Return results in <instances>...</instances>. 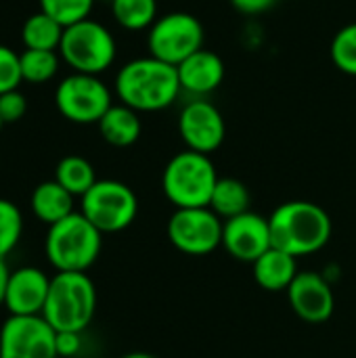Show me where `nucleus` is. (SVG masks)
<instances>
[{
	"label": "nucleus",
	"mask_w": 356,
	"mask_h": 358,
	"mask_svg": "<svg viewBox=\"0 0 356 358\" xmlns=\"http://www.w3.org/2000/svg\"><path fill=\"white\" fill-rule=\"evenodd\" d=\"M250 206H252L250 189L237 178L220 176L216 187H214V193H212L208 208L216 216H220L222 220H229V218H235L239 214L250 212Z\"/></svg>",
	"instance_id": "nucleus-20"
},
{
	"label": "nucleus",
	"mask_w": 356,
	"mask_h": 358,
	"mask_svg": "<svg viewBox=\"0 0 356 358\" xmlns=\"http://www.w3.org/2000/svg\"><path fill=\"white\" fill-rule=\"evenodd\" d=\"M10 268L4 258H0V306H4V296H6V285H8Z\"/></svg>",
	"instance_id": "nucleus-32"
},
{
	"label": "nucleus",
	"mask_w": 356,
	"mask_h": 358,
	"mask_svg": "<svg viewBox=\"0 0 356 358\" xmlns=\"http://www.w3.org/2000/svg\"><path fill=\"white\" fill-rule=\"evenodd\" d=\"M38 2H40V10L50 15L63 27L88 19L94 6V0H38Z\"/></svg>",
	"instance_id": "nucleus-27"
},
{
	"label": "nucleus",
	"mask_w": 356,
	"mask_h": 358,
	"mask_svg": "<svg viewBox=\"0 0 356 358\" xmlns=\"http://www.w3.org/2000/svg\"><path fill=\"white\" fill-rule=\"evenodd\" d=\"M19 61H21V78L27 84L50 82L59 71V55H57V50H31V48H25L19 55Z\"/></svg>",
	"instance_id": "nucleus-24"
},
{
	"label": "nucleus",
	"mask_w": 356,
	"mask_h": 358,
	"mask_svg": "<svg viewBox=\"0 0 356 358\" xmlns=\"http://www.w3.org/2000/svg\"><path fill=\"white\" fill-rule=\"evenodd\" d=\"M113 90L120 103L138 113L164 111L183 92L176 67L151 55L124 63L115 76Z\"/></svg>",
	"instance_id": "nucleus-1"
},
{
	"label": "nucleus",
	"mask_w": 356,
	"mask_h": 358,
	"mask_svg": "<svg viewBox=\"0 0 356 358\" xmlns=\"http://www.w3.org/2000/svg\"><path fill=\"white\" fill-rule=\"evenodd\" d=\"M180 90L193 99H204L220 88L225 80V61L214 50L201 48L176 65Z\"/></svg>",
	"instance_id": "nucleus-16"
},
{
	"label": "nucleus",
	"mask_w": 356,
	"mask_h": 358,
	"mask_svg": "<svg viewBox=\"0 0 356 358\" xmlns=\"http://www.w3.org/2000/svg\"><path fill=\"white\" fill-rule=\"evenodd\" d=\"M0 358H59L57 331L42 315H8L0 327Z\"/></svg>",
	"instance_id": "nucleus-11"
},
{
	"label": "nucleus",
	"mask_w": 356,
	"mask_h": 358,
	"mask_svg": "<svg viewBox=\"0 0 356 358\" xmlns=\"http://www.w3.org/2000/svg\"><path fill=\"white\" fill-rule=\"evenodd\" d=\"M122 358H157V357H153V355H149V352H130V355H124Z\"/></svg>",
	"instance_id": "nucleus-33"
},
{
	"label": "nucleus",
	"mask_w": 356,
	"mask_h": 358,
	"mask_svg": "<svg viewBox=\"0 0 356 358\" xmlns=\"http://www.w3.org/2000/svg\"><path fill=\"white\" fill-rule=\"evenodd\" d=\"M23 78H21L19 55L13 48L0 44V94L8 90H17Z\"/></svg>",
	"instance_id": "nucleus-28"
},
{
	"label": "nucleus",
	"mask_w": 356,
	"mask_h": 358,
	"mask_svg": "<svg viewBox=\"0 0 356 358\" xmlns=\"http://www.w3.org/2000/svg\"><path fill=\"white\" fill-rule=\"evenodd\" d=\"M25 111H27V99L19 88L0 94V117L4 124L19 122L25 115Z\"/></svg>",
	"instance_id": "nucleus-29"
},
{
	"label": "nucleus",
	"mask_w": 356,
	"mask_h": 358,
	"mask_svg": "<svg viewBox=\"0 0 356 358\" xmlns=\"http://www.w3.org/2000/svg\"><path fill=\"white\" fill-rule=\"evenodd\" d=\"M65 27L50 15L38 10L25 19L21 27V42L31 50H59Z\"/></svg>",
	"instance_id": "nucleus-21"
},
{
	"label": "nucleus",
	"mask_w": 356,
	"mask_h": 358,
	"mask_svg": "<svg viewBox=\"0 0 356 358\" xmlns=\"http://www.w3.org/2000/svg\"><path fill=\"white\" fill-rule=\"evenodd\" d=\"M82 348V334L76 331H57V352L59 358L76 357Z\"/></svg>",
	"instance_id": "nucleus-30"
},
{
	"label": "nucleus",
	"mask_w": 356,
	"mask_h": 358,
	"mask_svg": "<svg viewBox=\"0 0 356 358\" xmlns=\"http://www.w3.org/2000/svg\"><path fill=\"white\" fill-rule=\"evenodd\" d=\"M80 212L103 235L126 231L138 214L136 193L120 180H97L92 189L80 197Z\"/></svg>",
	"instance_id": "nucleus-8"
},
{
	"label": "nucleus",
	"mask_w": 356,
	"mask_h": 358,
	"mask_svg": "<svg viewBox=\"0 0 356 358\" xmlns=\"http://www.w3.org/2000/svg\"><path fill=\"white\" fill-rule=\"evenodd\" d=\"M222 248L231 258L254 264L264 252L273 248L269 218L250 210L245 214L225 220Z\"/></svg>",
	"instance_id": "nucleus-13"
},
{
	"label": "nucleus",
	"mask_w": 356,
	"mask_h": 358,
	"mask_svg": "<svg viewBox=\"0 0 356 358\" xmlns=\"http://www.w3.org/2000/svg\"><path fill=\"white\" fill-rule=\"evenodd\" d=\"M103 233L82 212H73L48 227L44 254L57 273H86L99 258Z\"/></svg>",
	"instance_id": "nucleus-3"
},
{
	"label": "nucleus",
	"mask_w": 356,
	"mask_h": 358,
	"mask_svg": "<svg viewBox=\"0 0 356 358\" xmlns=\"http://www.w3.org/2000/svg\"><path fill=\"white\" fill-rule=\"evenodd\" d=\"M55 180L73 197H84L99 180L92 164L82 155H67L55 168Z\"/></svg>",
	"instance_id": "nucleus-22"
},
{
	"label": "nucleus",
	"mask_w": 356,
	"mask_h": 358,
	"mask_svg": "<svg viewBox=\"0 0 356 358\" xmlns=\"http://www.w3.org/2000/svg\"><path fill=\"white\" fill-rule=\"evenodd\" d=\"M111 15L122 29L143 31L157 21V0H111Z\"/></svg>",
	"instance_id": "nucleus-23"
},
{
	"label": "nucleus",
	"mask_w": 356,
	"mask_h": 358,
	"mask_svg": "<svg viewBox=\"0 0 356 358\" xmlns=\"http://www.w3.org/2000/svg\"><path fill=\"white\" fill-rule=\"evenodd\" d=\"M329 57L342 73L356 78V21L338 29L329 44Z\"/></svg>",
	"instance_id": "nucleus-26"
},
{
	"label": "nucleus",
	"mask_w": 356,
	"mask_h": 358,
	"mask_svg": "<svg viewBox=\"0 0 356 358\" xmlns=\"http://www.w3.org/2000/svg\"><path fill=\"white\" fill-rule=\"evenodd\" d=\"M178 134L187 149L214 153L227 136V124L220 109L206 99H191L178 115Z\"/></svg>",
	"instance_id": "nucleus-12"
},
{
	"label": "nucleus",
	"mask_w": 356,
	"mask_h": 358,
	"mask_svg": "<svg viewBox=\"0 0 356 358\" xmlns=\"http://www.w3.org/2000/svg\"><path fill=\"white\" fill-rule=\"evenodd\" d=\"M50 279L42 268L38 266H21L10 271L6 296H4V308L13 317H36L42 315Z\"/></svg>",
	"instance_id": "nucleus-15"
},
{
	"label": "nucleus",
	"mask_w": 356,
	"mask_h": 358,
	"mask_svg": "<svg viewBox=\"0 0 356 358\" xmlns=\"http://www.w3.org/2000/svg\"><path fill=\"white\" fill-rule=\"evenodd\" d=\"M273 248L294 258L321 252L334 233V224L325 208L313 201L294 199L275 208L269 216Z\"/></svg>",
	"instance_id": "nucleus-2"
},
{
	"label": "nucleus",
	"mask_w": 356,
	"mask_h": 358,
	"mask_svg": "<svg viewBox=\"0 0 356 358\" xmlns=\"http://www.w3.org/2000/svg\"><path fill=\"white\" fill-rule=\"evenodd\" d=\"M2 126H4V122H2V117H0V130H2Z\"/></svg>",
	"instance_id": "nucleus-34"
},
{
	"label": "nucleus",
	"mask_w": 356,
	"mask_h": 358,
	"mask_svg": "<svg viewBox=\"0 0 356 358\" xmlns=\"http://www.w3.org/2000/svg\"><path fill=\"white\" fill-rule=\"evenodd\" d=\"M55 105L59 113L73 124H99L113 105V96L99 76L73 71L59 82L55 90Z\"/></svg>",
	"instance_id": "nucleus-9"
},
{
	"label": "nucleus",
	"mask_w": 356,
	"mask_h": 358,
	"mask_svg": "<svg viewBox=\"0 0 356 358\" xmlns=\"http://www.w3.org/2000/svg\"><path fill=\"white\" fill-rule=\"evenodd\" d=\"M298 258L290 256L283 250L271 248L254 264V279L266 292H287L294 279L298 277Z\"/></svg>",
	"instance_id": "nucleus-17"
},
{
	"label": "nucleus",
	"mask_w": 356,
	"mask_h": 358,
	"mask_svg": "<svg viewBox=\"0 0 356 358\" xmlns=\"http://www.w3.org/2000/svg\"><path fill=\"white\" fill-rule=\"evenodd\" d=\"M279 0H231L233 8H237L241 15H248V17H256V15H262L266 10H271Z\"/></svg>",
	"instance_id": "nucleus-31"
},
{
	"label": "nucleus",
	"mask_w": 356,
	"mask_h": 358,
	"mask_svg": "<svg viewBox=\"0 0 356 358\" xmlns=\"http://www.w3.org/2000/svg\"><path fill=\"white\" fill-rule=\"evenodd\" d=\"M59 55L61 61L71 67V71L99 76L113 65L118 44L113 34L103 23L88 17L65 27Z\"/></svg>",
	"instance_id": "nucleus-6"
},
{
	"label": "nucleus",
	"mask_w": 356,
	"mask_h": 358,
	"mask_svg": "<svg viewBox=\"0 0 356 358\" xmlns=\"http://www.w3.org/2000/svg\"><path fill=\"white\" fill-rule=\"evenodd\" d=\"M292 310L311 325H321L332 319L336 308V296L329 279L317 271H300L287 289Z\"/></svg>",
	"instance_id": "nucleus-14"
},
{
	"label": "nucleus",
	"mask_w": 356,
	"mask_h": 358,
	"mask_svg": "<svg viewBox=\"0 0 356 358\" xmlns=\"http://www.w3.org/2000/svg\"><path fill=\"white\" fill-rule=\"evenodd\" d=\"M109 2H111V0H109Z\"/></svg>",
	"instance_id": "nucleus-35"
},
{
	"label": "nucleus",
	"mask_w": 356,
	"mask_h": 358,
	"mask_svg": "<svg viewBox=\"0 0 356 358\" xmlns=\"http://www.w3.org/2000/svg\"><path fill=\"white\" fill-rule=\"evenodd\" d=\"M225 220L210 208L174 210L168 220L170 243L187 256H208L222 245Z\"/></svg>",
	"instance_id": "nucleus-10"
},
{
	"label": "nucleus",
	"mask_w": 356,
	"mask_h": 358,
	"mask_svg": "<svg viewBox=\"0 0 356 358\" xmlns=\"http://www.w3.org/2000/svg\"><path fill=\"white\" fill-rule=\"evenodd\" d=\"M21 235H23L21 210L13 201L0 197V258L6 260V256L15 252V248L21 241Z\"/></svg>",
	"instance_id": "nucleus-25"
},
{
	"label": "nucleus",
	"mask_w": 356,
	"mask_h": 358,
	"mask_svg": "<svg viewBox=\"0 0 356 358\" xmlns=\"http://www.w3.org/2000/svg\"><path fill=\"white\" fill-rule=\"evenodd\" d=\"M73 201H76V197L52 178V180L40 182L34 189L29 206H31L34 216L40 222L52 227L59 220H63V218H67L69 214L76 212L73 210Z\"/></svg>",
	"instance_id": "nucleus-18"
},
{
	"label": "nucleus",
	"mask_w": 356,
	"mask_h": 358,
	"mask_svg": "<svg viewBox=\"0 0 356 358\" xmlns=\"http://www.w3.org/2000/svg\"><path fill=\"white\" fill-rule=\"evenodd\" d=\"M97 313V287L86 273H57L50 279L42 317L55 331L84 334Z\"/></svg>",
	"instance_id": "nucleus-4"
},
{
	"label": "nucleus",
	"mask_w": 356,
	"mask_h": 358,
	"mask_svg": "<svg viewBox=\"0 0 356 358\" xmlns=\"http://www.w3.org/2000/svg\"><path fill=\"white\" fill-rule=\"evenodd\" d=\"M218 172L210 155L185 149L170 157L162 174V191L176 208H208Z\"/></svg>",
	"instance_id": "nucleus-5"
},
{
	"label": "nucleus",
	"mask_w": 356,
	"mask_h": 358,
	"mask_svg": "<svg viewBox=\"0 0 356 358\" xmlns=\"http://www.w3.org/2000/svg\"><path fill=\"white\" fill-rule=\"evenodd\" d=\"M97 126H99V132H101L103 141L109 143L111 147H120V149L134 145L141 138V132H143L138 111L130 109L124 103L111 105L107 109V113L99 120Z\"/></svg>",
	"instance_id": "nucleus-19"
},
{
	"label": "nucleus",
	"mask_w": 356,
	"mask_h": 358,
	"mask_svg": "<svg viewBox=\"0 0 356 358\" xmlns=\"http://www.w3.org/2000/svg\"><path fill=\"white\" fill-rule=\"evenodd\" d=\"M204 42V23L187 10L166 13L157 17V21L147 29L149 55L174 67L180 65L193 52L201 50Z\"/></svg>",
	"instance_id": "nucleus-7"
}]
</instances>
